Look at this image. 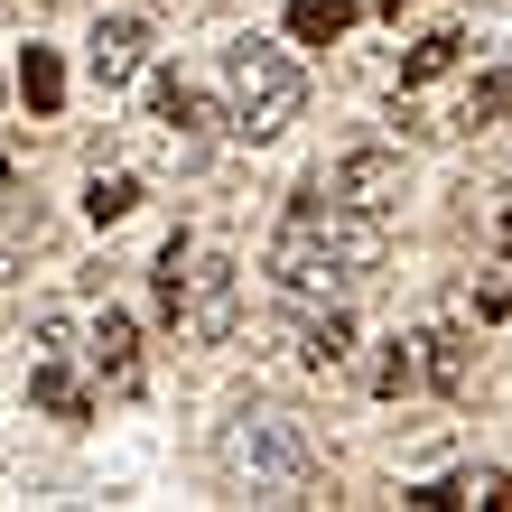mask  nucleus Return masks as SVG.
<instances>
[{"label": "nucleus", "instance_id": "1", "mask_svg": "<svg viewBox=\"0 0 512 512\" xmlns=\"http://www.w3.org/2000/svg\"><path fill=\"white\" fill-rule=\"evenodd\" d=\"M382 261H391L382 215L336 205V196H317V187H298V205L280 215V233H270V280H280L289 308H336V298L364 289Z\"/></svg>", "mask_w": 512, "mask_h": 512}, {"label": "nucleus", "instance_id": "2", "mask_svg": "<svg viewBox=\"0 0 512 512\" xmlns=\"http://www.w3.org/2000/svg\"><path fill=\"white\" fill-rule=\"evenodd\" d=\"M215 466L252 503H317V447L289 410H233L215 429Z\"/></svg>", "mask_w": 512, "mask_h": 512}, {"label": "nucleus", "instance_id": "3", "mask_svg": "<svg viewBox=\"0 0 512 512\" xmlns=\"http://www.w3.org/2000/svg\"><path fill=\"white\" fill-rule=\"evenodd\" d=\"M298 103H308V75H298L280 47H261V38L224 47V131L233 140H252V149L280 140L298 122Z\"/></svg>", "mask_w": 512, "mask_h": 512}, {"label": "nucleus", "instance_id": "4", "mask_svg": "<svg viewBox=\"0 0 512 512\" xmlns=\"http://www.w3.org/2000/svg\"><path fill=\"white\" fill-rule=\"evenodd\" d=\"M168 326H177L187 345H233V326H243V261H224V252H196Z\"/></svg>", "mask_w": 512, "mask_h": 512}, {"label": "nucleus", "instance_id": "5", "mask_svg": "<svg viewBox=\"0 0 512 512\" xmlns=\"http://www.w3.org/2000/svg\"><path fill=\"white\" fill-rule=\"evenodd\" d=\"M308 187L336 196V205H364V215H382V205L401 196V149H345V159H326Z\"/></svg>", "mask_w": 512, "mask_h": 512}, {"label": "nucleus", "instance_id": "6", "mask_svg": "<svg viewBox=\"0 0 512 512\" xmlns=\"http://www.w3.org/2000/svg\"><path fill=\"white\" fill-rule=\"evenodd\" d=\"M149 66V19H94V38H84V75L103 84V94H122V84Z\"/></svg>", "mask_w": 512, "mask_h": 512}, {"label": "nucleus", "instance_id": "7", "mask_svg": "<svg viewBox=\"0 0 512 512\" xmlns=\"http://www.w3.org/2000/svg\"><path fill=\"white\" fill-rule=\"evenodd\" d=\"M84 345H94V373H103V391H112V401H140L149 364H140V326H131V308H103Z\"/></svg>", "mask_w": 512, "mask_h": 512}, {"label": "nucleus", "instance_id": "8", "mask_svg": "<svg viewBox=\"0 0 512 512\" xmlns=\"http://www.w3.org/2000/svg\"><path fill=\"white\" fill-rule=\"evenodd\" d=\"M149 122L177 140V159H205V140H215V103H205L187 75H159V84H149Z\"/></svg>", "mask_w": 512, "mask_h": 512}, {"label": "nucleus", "instance_id": "9", "mask_svg": "<svg viewBox=\"0 0 512 512\" xmlns=\"http://www.w3.org/2000/svg\"><path fill=\"white\" fill-rule=\"evenodd\" d=\"M419 382H429L438 401H466V391H475V336L429 326V336H419Z\"/></svg>", "mask_w": 512, "mask_h": 512}, {"label": "nucleus", "instance_id": "10", "mask_svg": "<svg viewBox=\"0 0 512 512\" xmlns=\"http://www.w3.org/2000/svg\"><path fill=\"white\" fill-rule=\"evenodd\" d=\"M289 317H298L289 336H298V364H308V373H336L345 354H354V317H345V298H336V308H289Z\"/></svg>", "mask_w": 512, "mask_h": 512}, {"label": "nucleus", "instance_id": "11", "mask_svg": "<svg viewBox=\"0 0 512 512\" xmlns=\"http://www.w3.org/2000/svg\"><path fill=\"white\" fill-rule=\"evenodd\" d=\"M28 401H38L47 419H94V391L75 382L66 345H47V354H38V373H28Z\"/></svg>", "mask_w": 512, "mask_h": 512}, {"label": "nucleus", "instance_id": "12", "mask_svg": "<svg viewBox=\"0 0 512 512\" xmlns=\"http://www.w3.org/2000/svg\"><path fill=\"white\" fill-rule=\"evenodd\" d=\"M345 28H354V0H298V10H289V38L298 47H336Z\"/></svg>", "mask_w": 512, "mask_h": 512}, {"label": "nucleus", "instance_id": "13", "mask_svg": "<svg viewBox=\"0 0 512 512\" xmlns=\"http://www.w3.org/2000/svg\"><path fill=\"white\" fill-rule=\"evenodd\" d=\"M19 94H28L38 122H56V103H66V66H56L47 47H28V56H19Z\"/></svg>", "mask_w": 512, "mask_h": 512}, {"label": "nucleus", "instance_id": "14", "mask_svg": "<svg viewBox=\"0 0 512 512\" xmlns=\"http://www.w3.org/2000/svg\"><path fill=\"white\" fill-rule=\"evenodd\" d=\"M457 56H466V38H457V28H429V38L401 56V84H438L447 66H457Z\"/></svg>", "mask_w": 512, "mask_h": 512}, {"label": "nucleus", "instance_id": "15", "mask_svg": "<svg viewBox=\"0 0 512 512\" xmlns=\"http://www.w3.org/2000/svg\"><path fill=\"white\" fill-rule=\"evenodd\" d=\"M131 205H140V177H94V187H84V215L94 224H122Z\"/></svg>", "mask_w": 512, "mask_h": 512}, {"label": "nucleus", "instance_id": "16", "mask_svg": "<svg viewBox=\"0 0 512 512\" xmlns=\"http://www.w3.org/2000/svg\"><path fill=\"white\" fill-rule=\"evenodd\" d=\"M503 112H512V66H503V75H485V84H475V94H466V112H457V122H466V131H485V122H503Z\"/></svg>", "mask_w": 512, "mask_h": 512}, {"label": "nucleus", "instance_id": "17", "mask_svg": "<svg viewBox=\"0 0 512 512\" xmlns=\"http://www.w3.org/2000/svg\"><path fill=\"white\" fill-rule=\"evenodd\" d=\"M410 382H419V336H401V345H391L382 364H373V391H382V401H401Z\"/></svg>", "mask_w": 512, "mask_h": 512}, {"label": "nucleus", "instance_id": "18", "mask_svg": "<svg viewBox=\"0 0 512 512\" xmlns=\"http://www.w3.org/2000/svg\"><path fill=\"white\" fill-rule=\"evenodd\" d=\"M10 187H19V149L0 140V196H10Z\"/></svg>", "mask_w": 512, "mask_h": 512}, {"label": "nucleus", "instance_id": "19", "mask_svg": "<svg viewBox=\"0 0 512 512\" xmlns=\"http://www.w3.org/2000/svg\"><path fill=\"white\" fill-rule=\"evenodd\" d=\"M494 243H503V252H512V196H503V224H494Z\"/></svg>", "mask_w": 512, "mask_h": 512}, {"label": "nucleus", "instance_id": "20", "mask_svg": "<svg viewBox=\"0 0 512 512\" xmlns=\"http://www.w3.org/2000/svg\"><path fill=\"white\" fill-rule=\"evenodd\" d=\"M382 10H391V19H401V10H410V0H382Z\"/></svg>", "mask_w": 512, "mask_h": 512}]
</instances>
